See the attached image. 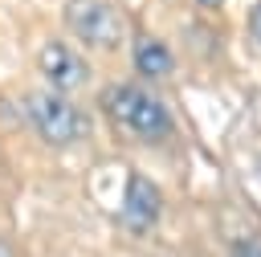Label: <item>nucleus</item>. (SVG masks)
<instances>
[{
    "label": "nucleus",
    "instance_id": "f257e3e1",
    "mask_svg": "<svg viewBox=\"0 0 261 257\" xmlns=\"http://www.w3.org/2000/svg\"><path fill=\"white\" fill-rule=\"evenodd\" d=\"M106 114L114 118V126H122L126 135L143 139V143H159L171 135V110L143 86H110L102 98Z\"/></svg>",
    "mask_w": 261,
    "mask_h": 257
},
{
    "label": "nucleus",
    "instance_id": "f03ea898",
    "mask_svg": "<svg viewBox=\"0 0 261 257\" xmlns=\"http://www.w3.org/2000/svg\"><path fill=\"white\" fill-rule=\"evenodd\" d=\"M24 122L49 147H69V143L86 139V131H90V118L82 114V106L69 94H57V90H33V94H24Z\"/></svg>",
    "mask_w": 261,
    "mask_h": 257
},
{
    "label": "nucleus",
    "instance_id": "7ed1b4c3",
    "mask_svg": "<svg viewBox=\"0 0 261 257\" xmlns=\"http://www.w3.org/2000/svg\"><path fill=\"white\" fill-rule=\"evenodd\" d=\"M65 29L90 49H114L122 41V16L110 0H69Z\"/></svg>",
    "mask_w": 261,
    "mask_h": 257
},
{
    "label": "nucleus",
    "instance_id": "20e7f679",
    "mask_svg": "<svg viewBox=\"0 0 261 257\" xmlns=\"http://www.w3.org/2000/svg\"><path fill=\"white\" fill-rule=\"evenodd\" d=\"M37 69L49 82V90H57V94H73V90H82L90 82V65L65 41H45L37 49Z\"/></svg>",
    "mask_w": 261,
    "mask_h": 257
},
{
    "label": "nucleus",
    "instance_id": "39448f33",
    "mask_svg": "<svg viewBox=\"0 0 261 257\" xmlns=\"http://www.w3.org/2000/svg\"><path fill=\"white\" fill-rule=\"evenodd\" d=\"M159 212H163V196L159 188L147 179V175H130L126 179V196H122V208H118V220L126 233H151L159 224Z\"/></svg>",
    "mask_w": 261,
    "mask_h": 257
},
{
    "label": "nucleus",
    "instance_id": "423d86ee",
    "mask_svg": "<svg viewBox=\"0 0 261 257\" xmlns=\"http://www.w3.org/2000/svg\"><path fill=\"white\" fill-rule=\"evenodd\" d=\"M171 53H167V45L163 41H155V37H139L135 41V73H143V78H167L171 73Z\"/></svg>",
    "mask_w": 261,
    "mask_h": 257
},
{
    "label": "nucleus",
    "instance_id": "0eeeda50",
    "mask_svg": "<svg viewBox=\"0 0 261 257\" xmlns=\"http://www.w3.org/2000/svg\"><path fill=\"white\" fill-rule=\"evenodd\" d=\"M232 257H261V237H249V241H237Z\"/></svg>",
    "mask_w": 261,
    "mask_h": 257
},
{
    "label": "nucleus",
    "instance_id": "6e6552de",
    "mask_svg": "<svg viewBox=\"0 0 261 257\" xmlns=\"http://www.w3.org/2000/svg\"><path fill=\"white\" fill-rule=\"evenodd\" d=\"M249 29H253V41L261 45V4H253V12H249Z\"/></svg>",
    "mask_w": 261,
    "mask_h": 257
},
{
    "label": "nucleus",
    "instance_id": "1a4fd4ad",
    "mask_svg": "<svg viewBox=\"0 0 261 257\" xmlns=\"http://www.w3.org/2000/svg\"><path fill=\"white\" fill-rule=\"evenodd\" d=\"M0 257H16V249H12V245H8L4 237H0Z\"/></svg>",
    "mask_w": 261,
    "mask_h": 257
},
{
    "label": "nucleus",
    "instance_id": "9d476101",
    "mask_svg": "<svg viewBox=\"0 0 261 257\" xmlns=\"http://www.w3.org/2000/svg\"><path fill=\"white\" fill-rule=\"evenodd\" d=\"M200 4H204V8H220L224 0H200Z\"/></svg>",
    "mask_w": 261,
    "mask_h": 257
}]
</instances>
